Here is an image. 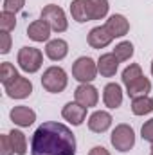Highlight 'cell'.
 Listing matches in <instances>:
<instances>
[{
  "label": "cell",
  "mask_w": 153,
  "mask_h": 155,
  "mask_svg": "<svg viewBox=\"0 0 153 155\" xmlns=\"http://www.w3.org/2000/svg\"><path fill=\"white\" fill-rule=\"evenodd\" d=\"M24 5H25V0H4V11H7V13H18V11H22L24 9Z\"/></svg>",
  "instance_id": "obj_27"
},
{
  "label": "cell",
  "mask_w": 153,
  "mask_h": 155,
  "mask_svg": "<svg viewBox=\"0 0 153 155\" xmlns=\"http://www.w3.org/2000/svg\"><path fill=\"white\" fill-rule=\"evenodd\" d=\"M5 92L9 97L13 99H25L31 96L33 92V83L24 76H18L16 79H13L9 85H5Z\"/></svg>",
  "instance_id": "obj_8"
},
{
  "label": "cell",
  "mask_w": 153,
  "mask_h": 155,
  "mask_svg": "<svg viewBox=\"0 0 153 155\" xmlns=\"http://www.w3.org/2000/svg\"><path fill=\"white\" fill-rule=\"evenodd\" d=\"M105 27L110 31V35H112L114 38H121V36L128 35V31H130V22H128L122 15H112V16L106 20Z\"/></svg>",
  "instance_id": "obj_13"
},
{
  "label": "cell",
  "mask_w": 153,
  "mask_h": 155,
  "mask_svg": "<svg viewBox=\"0 0 153 155\" xmlns=\"http://www.w3.org/2000/svg\"><path fill=\"white\" fill-rule=\"evenodd\" d=\"M150 155H153V152H151V153H150Z\"/></svg>",
  "instance_id": "obj_34"
},
{
  "label": "cell",
  "mask_w": 153,
  "mask_h": 155,
  "mask_svg": "<svg viewBox=\"0 0 153 155\" xmlns=\"http://www.w3.org/2000/svg\"><path fill=\"white\" fill-rule=\"evenodd\" d=\"M132 112L135 116H146L153 112V99H150L148 96H139L132 99Z\"/></svg>",
  "instance_id": "obj_21"
},
{
  "label": "cell",
  "mask_w": 153,
  "mask_h": 155,
  "mask_svg": "<svg viewBox=\"0 0 153 155\" xmlns=\"http://www.w3.org/2000/svg\"><path fill=\"white\" fill-rule=\"evenodd\" d=\"M45 54L49 60L52 61H60L63 60L67 54H69V43L61 38H56V40H50L47 41V47H45Z\"/></svg>",
  "instance_id": "obj_15"
},
{
  "label": "cell",
  "mask_w": 153,
  "mask_h": 155,
  "mask_svg": "<svg viewBox=\"0 0 153 155\" xmlns=\"http://www.w3.org/2000/svg\"><path fill=\"white\" fill-rule=\"evenodd\" d=\"M72 76L79 83H90L97 76V63L90 56H81L77 58L72 65Z\"/></svg>",
  "instance_id": "obj_6"
},
{
  "label": "cell",
  "mask_w": 153,
  "mask_h": 155,
  "mask_svg": "<svg viewBox=\"0 0 153 155\" xmlns=\"http://www.w3.org/2000/svg\"><path fill=\"white\" fill-rule=\"evenodd\" d=\"M9 139L13 144V150L16 155H25L27 153V139L20 130H11L9 132Z\"/></svg>",
  "instance_id": "obj_22"
},
{
  "label": "cell",
  "mask_w": 153,
  "mask_h": 155,
  "mask_svg": "<svg viewBox=\"0 0 153 155\" xmlns=\"http://www.w3.org/2000/svg\"><path fill=\"white\" fill-rule=\"evenodd\" d=\"M15 27H16V16H15V13L2 11V15H0V29L5 31V33H11Z\"/></svg>",
  "instance_id": "obj_26"
},
{
  "label": "cell",
  "mask_w": 153,
  "mask_h": 155,
  "mask_svg": "<svg viewBox=\"0 0 153 155\" xmlns=\"http://www.w3.org/2000/svg\"><path fill=\"white\" fill-rule=\"evenodd\" d=\"M74 99L76 103H79L81 107L85 108H90V107H96L97 101H99V92L94 85L90 83H81L74 92Z\"/></svg>",
  "instance_id": "obj_7"
},
{
  "label": "cell",
  "mask_w": 153,
  "mask_h": 155,
  "mask_svg": "<svg viewBox=\"0 0 153 155\" xmlns=\"http://www.w3.org/2000/svg\"><path fill=\"white\" fill-rule=\"evenodd\" d=\"M70 15H72V18L76 22H79V24L90 22L88 0H72V4H70Z\"/></svg>",
  "instance_id": "obj_19"
},
{
  "label": "cell",
  "mask_w": 153,
  "mask_h": 155,
  "mask_svg": "<svg viewBox=\"0 0 153 155\" xmlns=\"http://www.w3.org/2000/svg\"><path fill=\"white\" fill-rule=\"evenodd\" d=\"M119 69V60L115 58L114 52H106V54H101V58L97 60V72L103 78H112L115 76Z\"/></svg>",
  "instance_id": "obj_12"
},
{
  "label": "cell",
  "mask_w": 153,
  "mask_h": 155,
  "mask_svg": "<svg viewBox=\"0 0 153 155\" xmlns=\"http://www.w3.org/2000/svg\"><path fill=\"white\" fill-rule=\"evenodd\" d=\"M141 76H144L141 65H139V63H130V65L122 71V83H124V85H130L132 81H135L137 78H141Z\"/></svg>",
  "instance_id": "obj_25"
},
{
  "label": "cell",
  "mask_w": 153,
  "mask_h": 155,
  "mask_svg": "<svg viewBox=\"0 0 153 155\" xmlns=\"http://www.w3.org/2000/svg\"><path fill=\"white\" fill-rule=\"evenodd\" d=\"M40 18L45 20V22L50 25V29L56 31V33H63V31H67V27H69L65 11H63L60 5H56V4L45 5V7L41 9V16H40Z\"/></svg>",
  "instance_id": "obj_5"
},
{
  "label": "cell",
  "mask_w": 153,
  "mask_h": 155,
  "mask_svg": "<svg viewBox=\"0 0 153 155\" xmlns=\"http://www.w3.org/2000/svg\"><path fill=\"white\" fill-rule=\"evenodd\" d=\"M114 54L119 61H128L133 56V43L132 41H121L114 49Z\"/></svg>",
  "instance_id": "obj_23"
},
{
  "label": "cell",
  "mask_w": 153,
  "mask_h": 155,
  "mask_svg": "<svg viewBox=\"0 0 153 155\" xmlns=\"http://www.w3.org/2000/svg\"><path fill=\"white\" fill-rule=\"evenodd\" d=\"M151 74H153V61H151Z\"/></svg>",
  "instance_id": "obj_32"
},
{
  "label": "cell",
  "mask_w": 153,
  "mask_h": 155,
  "mask_svg": "<svg viewBox=\"0 0 153 155\" xmlns=\"http://www.w3.org/2000/svg\"><path fill=\"white\" fill-rule=\"evenodd\" d=\"M103 101L108 108H119L122 103V88L119 83H108L103 90Z\"/></svg>",
  "instance_id": "obj_16"
},
{
  "label": "cell",
  "mask_w": 153,
  "mask_h": 155,
  "mask_svg": "<svg viewBox=\"0 0 153 155\" xmlns=\"http://www.w3.org/2000/svg\"><path fill=\"white\" fill-rule=\"evenodd\" d=\"M18 76H20V74H18V71L15 69L13 63H9V61H4V63H2V67H0V81L4 83V87L9 85L13 79H16Z\"/></svg>",
  "instance_id": "obj_24"
},
{
  "label": "cell",
  "mask_w": 153,
  "mask_h": 155,
  "mask_svg": "<svg viewBox=\"0 0 153 155\" xmlns=\"http://www.w3.org/2000/svg\"><path fill=\"white\" fill-rule=\"evenodd\" d=\"M110 143L117 152L124 153V152H130L133 146H135V132L130 124H117L110 135Z\"/></svg>",
  "instance_id": "obj_3"
},
{
  "label": "cell",
  "mask_w": 153,
  "mask_h": 155,
  "mask_svg": "<svg viewBox=\"0 0 153 155\" xmlns=\"http://www.w3.org/2000/svg\"><path fill=\"white\" fill-rule=\"evenodd\" d=\"M9 51H11V35L2 31V35H0V52L7 54Z\"/></svg>",
  "instance_id": "obj_30"
},
{
  "label": "cell",
  "mask_w": 153,
  "mask_h": 155,
  "mask_svg": "<svg viewBox=\"0 0 153 155\" xmlns=\"http://www.w3.org/2000/svg\"><path fill=\"white\" fill-rule=\"evenodd\" d=\"M88 155H110V152H108L106 148H103V146H94V148L88 152Z\"/></svg>",
  "instance_id": "obj_31"
},
{
  "label": "cell",
  "mask_w": 153,
  "mask_h": 155,
  "mask_svg": "<svg viewBox=\"0 0 153 155\" xmlns=\"http://www.w3.org/2000/svg\"><path fill=\"white\" fill-rule=\"evenodd\" d=\"M151 152H153V144H151Z\"/></svg>",
  "instance_id": "obj_33"
},
{
  "label": "cell",
  "mask_w": 153,
  "mask_h": 155,
  "mask_svg": "<svg viewBox=\"0 0 153 155\" xmlns=\"http://www.w3.org/2000/svg\"><path fill=\"white\" fill-rule=\"evenodd\" d=\"M13 144H11V139H9V134L7 135H0V155H13Z\"/></svg>",
  "instance_id": "obj_28"
},
{
  "label": "cell",
  "mask_w": 153,
  "mask_h": 155,
  "mask_svg": "<svg viewBox=\"0 0 153 155\" xmlns=\"http://www.w3.org/2000/svg\"><path fill=\"white\" fill-rule=\"evenodd\" d=\"M61 116H63V119H67L69 123H72L74 126H79L85 121V117H86V108L81 107L76 101L74 103H67L63 107V110H61Z\"/></svg>",
  "instance_id": "obj_14"
},
{
  "label": "cell",
  "mask_w": 153,
  "mask_h": 155,
  "mask_svg": "<svg viewBox=\"0 0 153 155\" xmlns=\"http://www.w3.org/2000/svg\"><path fill=\"white\" fill-rule=\"evenodd\" d=\"M141 135H142L144 141H148V143H151L153 144V119L146 121V123L142 124V128H141Z\"/></svg>",
  "instance_id": "obj_29"
},
{
  "label": "cell",
  "mask_w": 153,
  "mask_h": 155,
  "mask_svg": "<svg viewBox=\"0 0 153 155\" xmlns=\"http://www.w3.org/2000/svg\"><path fill=\"white\" fill-rule=\"evenodd\" d=\"M16 61H18V65L24 72L34 74V72L40 71V67L43 63V54H41L40 49H34V47H22L18 51Z\"/></svg>",
  "instance_id": "obj_4"
},
{
  "label": "cell",
  "mask_w": 153,
  "mask_h": 155,
  "mask_svg": "<svg viewBox=\"0 0 153 155\" xmlns=\"http://www.w3.org/2000/svg\"><path fill=\"white\" fill-rule=\"evenodd\" d=\"M9 117H11V121H13L15 124L22 126V128H27V126H31V124L36 121V112L31 110L29 107L20 105V107H15V108L11 110Z\"/></svg>",
  "instance_id": "obj_10"
},
{
  "label": "cell",
  "mask_w": 153,
  "mask_h": 155,
  "mask_svg": "<svg viewBox=\"0 0 153 155\" xmlns=\"http://www.w3.org/2000/svg\"><path fill=\"white\" fill-rule=\"evenodd\" d=\"M151 90V81L146 76L137 78L135 81H132L130 85H126V92L128 96L133 99V97H139V96H148V92Z\"/></svg>",
  "instance_id": "obj_18"
},
{
  "label": "cell",
  "mask_w": 153,
  "mask_h": 155,
  "mask_svg": "<svg viewBox=\"0 0 153 155\" xmlns=\"http://www.w3.org/2000/svg\"><path fill=\"white\" fill-rule=\"evenodd\" d=\"M50 25L45 22V20H34L33 24H29L27 27V36L33 40V41H47L50 36Z\"/></svg>",
  "instance_id": "obj_17"
},
{
  "label": "cell",
  "mask_w": 153,
  "mask_h": 155,
  "mask_svg": "<svg viewBox=\"0 0 153 155\" xmlns=\"http://www.w3.org/2000/svg\"><path fill=\"white\" fill-rule=\"evenodd\" d=\"M112 126V116L105 110H97L88 117V128L94 134H103Z\"/></svg>",
  "instance_id": "obj_11"
},
{
  "label": "cell",
  "mask_w": 153,
  "mask_h": 155,
  "mask_svg": "<svg viewBox=\"0 0 153 155\" xmlns=\"http://www.w3.org/2000/svg\"><path fill=\"white\" fill-rule=\"evenodd\" d=\"M151 99H153V97H151Z\"/></svg>",
  "instance_id": "obj_35"
},
{
  "label": "cell",
  "mask_w": 153,
  "mask_h": 155,
  "mask_svg": "<svg viewBox=\"0 0 153 155\" xmlns=\"http://www.w3.org/2000/svg\"><path fill=\"white\" fill-rule=\"evenodd\" d=\"M88 45L92 47V49H105L106 45H110L112 43V40L114 36L110 35V31L105 27V25H97V27H94L90 33H88Z\"/></svg>",
  "instance_id": "obj_9"
},
{
  "label": "cell",
  "mask_w": 153,
  "mask_h": 155,
  "mask_svg": "<svg viewBox=\"0 0 153 155\" xmlns=\"http://www.w3.org/2000/svg\"><path fill=\"white\" fill-rule=\"evenodd\" d=\"M110 4L108 0H88V11H90V20H101L108 15Z\"/></svg>",
  "instance_id": "obj_20"
},
{
  "label": "cell",
  "mask_w": 153,
  "mask_h": 155,
  "mask_svg": "<svg viewBox=\"0 0 153 155\" xmlns=\"http://www.w3.org/2000/svg\"><path fill=\"white\" fill-rule=\"evenodd\" d=\"M69 78L61 67H49L41 76V87L50 94H60L67 88Z\"/></svg>",
  "instance_id": "obj_2"
},
{
  "label": "cell",
  "mask_w": 153,
  "mask_h": 155,
  "mask_svg": "<svg viewBox=\"0 0 153 155\" xmlns=\"http://www.w3.org/2000/svg\"><path fill=\"white\" fill-rule=\"evenodd\" d=\"M33 155H76V137L69 126L56 121L40 124L31 139Z\"/></svg>",
  "instance_id": "obj_1"
}]
</instances>
